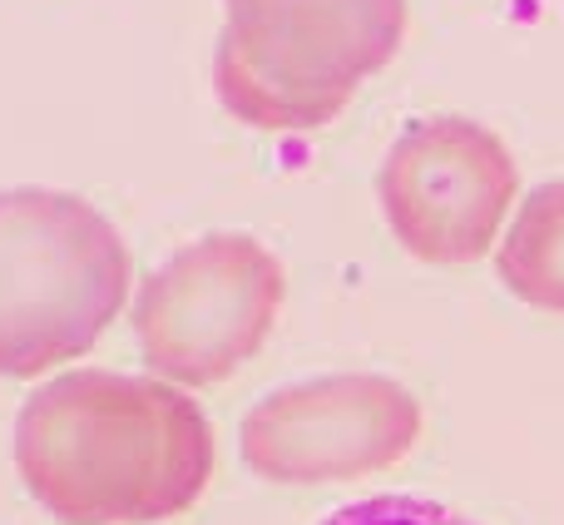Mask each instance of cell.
I'll return each mask as SVG.
<instances>
[{
	"label": "cell",
	"instance_id": "cell-1",
	"mask_svg": "<svg viewBox=\"0 0 564 525\" xmlns=\"http://www.w3.org/2000/svg\"><path fill=\"white\" fill-rule=\"evenodd\" d=\"M15 467L65 525H154L204 496L214 427L174 382L79 367L20 407Z\"/></svg>",
	"mask_w": 564,
	"mask_h": 525
},
{
	"label": "cell",
	"instance_id": "cell-2",
	"mask_svg": "<svg viewBox=\"0 0 564 525\" xmlns=\"http://www.w3.org/2000/svg\"><path fill=\"white\" fill-rule=\"evenodd\" d=\"M406 35V0H228L214 89L253 129H322Z\"/></svg>",
	"mask_w": 564,
	"mask_h": 525
},
{
	"label": "cell",
	"instance_id": "cell-3",
	"mask_svg": "<svg viewBox=\"0 0 564 525\" xmlns=\"http://www.w3.org/2000/svg\"><path fill=\"white\" fill-rule=\"evenodd\" d=\"M129 298V248L95 204L55 189L0 194V377L85 357Z\"/></svg>",
	"mask_w": 564,
	"mask_h": 525
},
{
	"label": "cell",
	"instance_id": "cell-4",
	"mask_svg": "<svg viewBox=\"0 0 564 525\" xmlns=\"http://www.w3.org/2000/svg\"><path fill=\"white\" fill-rule=\"evenodd\" d=\"M282 262L248 234H208L149 272L134 298V338L159 382L214 387L263 352L278 322Z\"/></svg>",
	"mask_w": 564,
	"mask_h": 525
},
{
	"label": "cell",
	"instance_id": "cell-5",
	"mask_svg": "<svg viewBox=\"0 0 564 525\" xmlns=\"http://www.w3.org/2000/svg\"><path fill=\"white\" fill-rule=\"evenodd\" d=\"M516 159L486 125L460 115L421 119L391 144L377 194L397 244L421 262H476L496 248L516 204Z\"/></svg>",
	"mask_w": 564,
	"mask_h": 525
},
{
	"label": "cell",
	"instance_id": "cell-6",
	"mask_svg": "<svg viewBox=\"0 0 564 525\" xmlns=\"http://www.w3.org/2000/svg\"><path fill=\"white\" fill-rule=\"evenodd\" d=\"M421 401L377 372L278 387L243 417L238 447L263 481L322 486L387 471L416 447Z\"/></svg>",
	"mask_w": 564,
	"mask_h": 525
},
{
	"label": "cell",
	"instance_id": "cell-7",
	"mask_svg": "<svg viewBox=\"0 0 564 525\" xmlns=\"http://www.w3.org/2000/svg\"><path fill=\"white\" fill-rule=\"evenodd\" d=\"M500 282L520 302L545 312H564V179L545 184L520 204L510 234L496 254Z\"/></svg>",
	"mask_w": 564,
	"mask_h": 525
},
{
	"label": "cell",
	"instance_id": "cell-8",
	"mask_svg": "<svg viewBox=\"0 0 564 525\" xmlns=\"http://www.w3.org/2000/svg\"><path fill=\"white\" fill-rule=\"evenodd\" d=\"M322 525H476L456 511L436 506V501H416V496H371L357 506H341L337 516H327Z\"/></svg>",
	"mask_w": 564,
	"mask_h": 525
}]
</instances>
